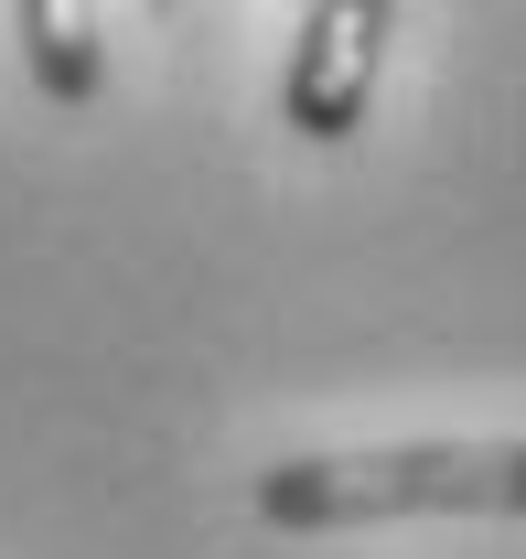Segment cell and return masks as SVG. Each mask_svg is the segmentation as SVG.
<instances>
[{
    "label": "cell",
    "mask_w": 526,
    "mask_h": 559,
    "mask_svg": "<svg viewBox=\"0 0 526 559\" xmlns=\"http://www.w3.org/2000/svg\"><path fill=\"white\" fill-rule=\"evenodd\" d=\"M259 516L290 538L387 527V516H526V441H376L290 452L259 474Z\"/></svg>",
    "instance_id": "obj_1"
},
{
    "label": "cell",
    "mask_w": 526,
    "mask_h": 559,
    "mask_svg": "<svg viewBox=\"0 0 526 559\" xmlns=\"http://www.w3.org/2000/svg\"><path fill=\"white\" fill-rule=\"evenodd\" d=\"M387 0H312L290 22V66H279V119L301 140H355L376 108V75H387Z\"/></svg>",
    "instance_id": "obj_2"
},
{
    "label": "cell",
    "mask_w": 526,
    "mask_h": 559,
    "mask_svg": "<svg viewBox=\"0 0 526 559\" xmlns=\"http://www.w3.org/2000/svg\"><path fill=\"white\" fill-rule=\"evenodd\" d=\"M11 33H22V66H33V86H44L55 108H86V97L108 86V44H97L86 11H65V0H22Z\"/></svg>",
    "instance_id": "obj_3"
}]
</instances>
